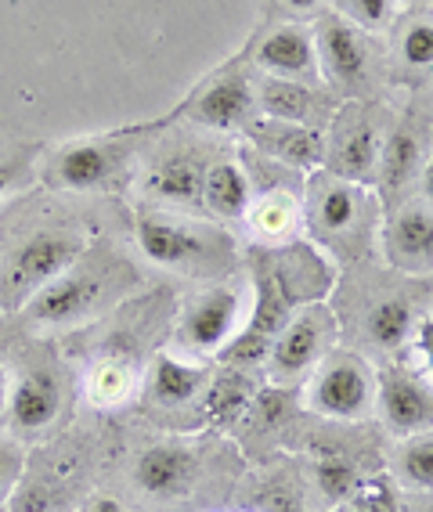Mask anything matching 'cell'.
<instances>
[{"instance_id":"4","label":"cell","mask_w":433,"mask_h":512,"mask_svg":"<svg viewBox=\"0 0 433 512\" xmlns=\"http://www.w3.org/2000/svg\"><path fill=\"white\" fill-rule=\"evenodd\" d=\"M134 159V141L123 138H87L65 145L51 166L47 181L62 192H105L116 188Z\"/></svg>"},{"instance_id":"28","label":"cell","mask_w":433,"mask_h":512,"mask_svg":"<svg viewBox=\"0 0 433 512\" xmlns=\"http://www.w3.org/2000/svg\"><path fill=\"white\" fill-rule=\"evenodd\" d=\"M314 476H318V487L325 491V498H332V502H343V498L358 487V473H354V466L343 462V458H322V462L314 466Z\"/></svg>"},{"instance_id":"8","label":"cell","mask_w":433,"mask_h":512,"mask_svg":"<svg viewBox=\"0 0 433 512\" xmlns=\"http://www.w3.org/2000/svg\"><path fill=\"white\" fill-rule=\"evenodd\" d=\"M379 127L369 116V109H351L336 119L332 130V148H329V166L332 174H340L343 181H372L379 170Z\"/></svg>"},{"instance_id":"13","label":"cell","mask_w":433,"mask_h":512,"mask_svg":"<svg viewBox=\"0 0 433 512\" xmlns=\"http://www.w3.org/2000/svg\"><path fill=\"white\" fill-rule=\"evenodd\" d=\"M253 141H257L268 156L282 159L300 170H314L325 163V141L318 130L304 127V123H282V119H268L253 127Z\"/></svg>"},{"instance_id":"3","label":"cell","mask_w":433,"mask_h":512,"mask_svg":"<svg viewBox=\"0 0 433 512\" xmlns=\"http://www.w3.org/2000/svg\"><path fill=\"white\" fill-rule=\"evenodd\" d=\"M65 408V379L51 357H26L8 375V412L4 422L15 440H37L58 422Z\"/></svg>"},{"instance_id":"35","label":"cell","mask_w":433,"mask_h":512,"mask_svg":"<svg viewBox=\"0 0 433 512\" xmlns=\"http://www.w3.org/2000/svg\"><path fill=\"white\" fill-rule=\"evenodd\" d=\"M83 512H127V505L120 498H109V494H94L91 502L83 505Z\"/></svg>"},{"instance_id":"38","label":"cell","mask_w":433,"mask_h":512,"mask_svg":"<svg viewBox=\"0 0 433 512\" xmlns=\"http://www.w3.org/2000/svg\"><path fill=\"white\" fill-rule=\"evenodd\" d=\"M286 4H289L293 11H311L314 4H318V0H286Z\"/></svg>"},{"instance_id":"25","label":"cell","mask_w":433,"mask_h":512,"mask_svg":"<svg viewBox=\"0 0 433 512\" xmlns=\"http://www.w3.org/2000/svg\"><path fill=\"white\" fill-rule=\"evenodd\" d=\"M415 332V314L405 300H383L372 307L369 314V336L376 347H401L408 336Z\"/></svg>"},{"instance_id":"18","label":"cell","mask_w":433,"mask_h":512,"mask_svg":"<svg viewBox=\"0 0 433 512\" xmlns=\"http://www.w3.org/2000/svg\"><path fill=\"white\" fill-rule=\"evenodd\" d=\"M249 109H253L249 83L239 80V76H231V80L213 83L210 91L199 94V101L192 105V119H199L206 127L228 130V127H239L242 119L249 116Z\"/></svg>"},{"instance_id":"10","label":"cell","mask_w":433,"mask_h":512,"mask_svg":"<svg viewBox=\"0 0 433 512\" xmlns=\"http://www.w3.org/2000/svg\"><path fill=\"white\" fill-rule=\"evenodd\" d=\"M239 314H242L239 289L217 285V289L203 293L192 307H188L185 321H181V329H177V339H181V347L199 350V354H206V350H221L224 343H228Z\"/></svg>"},{"instance_id":"21","label":"cell","mask_w":433,"mask_h":512,"mask_svg":"<svg viewBox=\"0 0 433 512\" xmlns=\"http://www.w3.org/2000/svg\"><path fill=\"white\" fill-rule=\"evenodd\" d=\"M206 386H210L206 390V419L217 422V426L239 422L249 404H253V383H249L246 372H239V368H224Z\"/></svg>"},{"instance_id":"15","label":"cell","mask_w":433,"mask_h":512,"mask_svg":"<svg viewBox=\"0 0 433 512\" xmlns=\"http://www.w3.org/2000/svg\"><path fill=\"white\" fill-rule=\"evenodd\" d=\"M387 256L401 271H426L433 267V213L405 210L387 228Z\"/></svg>"},{"instance_id":"22","label":"cell","mask_w":433,"mask_h":512,"mask_svg":"<svg viewBox=\"0 0 433 512\" xmlns=\"http://www.w3.org/2000/svg\"><path fill=\"white\" fill-rule=\"evenodd\" d=\"M260 105H264V112H268L271 119H282V123H307L314 112H322L318 94H314L311 87H304V83H293V80L264 83Z\"/></svg>"},{"instance_id":"40","label":"cell","mask_w":433,"mask_h":512,"mask_svg":"<svg viewBox=\"0 0 433 512\" xmlns=\"http://www.w3.org/2000/svg\"><path fill=\"white\" fill-rule=\"evenodd\" d=\"M0 512H4V509H0Z\"/></svg>"},{"instance_id":"32","label":"cell","mask_w":433,"mask_h":512,"mask_svg":"<svg viewBox=\"0 0 433 512\" xmlns=\"http://www.w3.org/2000/svg\"><path fill=\"white\" fill-rule=\"evenodd\" d=\"M351 15L361 22V26H383L390 19V0H347Z\"/></svg>"},{"instance_id":"17","label":"cell","mask_w":433,"mask_h":512,"mask_svg":"<svg viewBox=\"0 0 433 512\" xmlns=\"http://www.w3.org/2000/svg\"><path fill=\"white\" fill-rule=\"evenodd\" d=\"M206 383H210V372L203 365L177 361L174 354H159L152 361V372H148L152 401L166 404V408H181V404L195 401L206 390Z\"/></svg>"},{"instance_id":"9","label":"cell","mask_w":433,"mask_h":512,"mask_svg":"<svg viewBox=\"0 0 433 512\" xmlns=\"http://www.w3.org/2000/svg\"><path fill=\"white\" fill-rule=\"evenodd\" d=\"M379 412H383L390 433H397V437H415V433L433 430V386L401 372V368L383 372V379H379Z\"/></svg>"},{"instance_id":"19","label":"cell","mask_w":433,"mask_h":512,"mask_svg":"<svg viewBox=\"0 0 433 512\" xmlns=\"http://www.w3.org/2000/svg\"><path fill=\"white\" fill-rule=\"evenodd\" d=\"M314 40L304 29H278L260 47V65L282 76H311L314 73Z\"/></svg>"},{"instance_id":"39","label":"cell","mask_w":433,"mask_h":512,"mask_svg":"<svg viewBox=\"0 0 433 512\" xmlns=\"http://www.w3.org/2000/svg\"><path fill=\"white\" fill-rule=\"evenodd\" d=\"M4 354H8V339L0 336V368H4Z\"/></svg>"},{"instance_id":"29","label":"cell","mask_w":433,"mask_h":512,"mask_svg":"<svg viewBox=\"0 0 433 512\" xmlns=\"http://www.w3.org/2000/svg\"><path fill=\"white\" fill-rule=\"evenodd\" d=\"M26 473V448L15 437H0V505L8 502Z\"/></svg>"},{"instance_id":"7","label":"cell","mask_w":433,"mask_h":512,"mask_svg":"<svg viewBox=\"0 0 433 512\" xmlns=\"http://www.w3.org/2000/svg\"><path fill=\"white\" fill-rule=\"evenodd\" d=\"M134 238H138V249L152 260V264L163 267H199L203 260L213 256L210 238L203 235L192 224H181L174 217H163V213H138L134 220Z\"/></svg>"},{"instance_id":"30","label":"cell","mask_w":433,"mask_h":512,"mask_svg":"<svg viewBox=\"0 0 433 512\" xmlns=\"http://www.w3.org/2000/svg\"><path fill=\"white\" fill-rule=\"evenodd\" d=\"M401 58L412 69H430L433 65V22H415L401 37Z\"/></svg>"},{"instance_id":"14","label":"cell","mask_w":433,"mask_h":512,"mask_svg":"<svg viewBox=\"0 0 433 512\" xmlns=\"http://www.w3.org/2000/svg\"><path fill=\"white\" fill-rule=\"evenodd\" d=\"M311 220L314 231L325 235L329 242L358 235L361 224H365V195L354 184H325L314 192Z\"/></svg>"},{"instance_id":"33","label":"cell","mask_w":433,"mask_h":512,"mask_svg":"<svg viewBox=\"0 0 433 512\" xmlns=\"http://www.w3.org/2000/svg\"><path fill=\"white\" fill-rule=\"evenodd\" d=\"M22 174H26V170H22L19 163H0V202H4L11 192H15V188H19Z\"/></svg>"},{"instance_id":"27","label":"cell","mask_w":433,"mask_h":512,"mask_svg":"<svg viewBox=\"0 0 433 512\" xmlns=\"http://www.w3.org/2000/svg\"><path fill=\"white\" fill-rule=\"evenodd\" d=\"M253 224H257L260 235H268V238L289 235V228L296 224V202L282 192L264 195V199L253 206Z\"/></svg>"},{"instance_id":"36","label":"cell","mask_w":433,"mask_h":512,"mask_svg":"<svg viewBox=\"0 0 433 512\" xmlns=\"http://www.w3.org/2000/svg\"><path fill=\"white\" fill-rule=\"evenodd\" d=\"M4 412H8V372L0 368V422H4Z\"/></svg>"},{"instance_id":"1","label":"cell","mask_w":433,"mask_h":512,"mask_svg":"<svg viewBox=\"0 0 433 512\" xmlns=\"http://www.w3.org/2000/svg\"><path fill=\"white\" fill-rule=\"evenodd\" d=\"M87 253V235L80 224H40L11 242L0 260V311H15L55 282L62 271Z\"/></svg>"},{"instance_id":"37","label":"cell","mask_w":433,"mask_h":512,"mask_svg":"<svg viewBox=\"0 0 433 512\" xmlns=\"http://www.w3.org/2000/svg\"><path fill=\"white\" fill-rule=\"evenodd\" d=\"M423 192H426V199L433 202V156H430V163H426V170H423Z\"/></svg>"},{"instance_id":"5","label":"cell","mask_w":433,"mask_h":512,"mask_svg":"<svg viewBox=\"0 0 433 512\" xmlns=\"http://www.w3.org/2000/svg\"><path fill=\"white\" fill-rule=\"evenodd\" d=\"M336 343V318L325 311L322 303H311L300 314L286 321V329L278 332L275 347H271V375L275 379H296Z\"/></svg>"},{"instance_id":"20","label":"cell","mask_w":433,"mask_h":512,"mask_svg":"<svg viewBox=\"0 0 433 512\" xmlns=\"http://www.w3.org/2000/svg\"><path fill=\"white\" fill-rule=\"evenodd\" d=\"M203 202L210 206L217 217L224 220H239L249 210V184L242 177L239 166L231 163H213L206 166V181H203Z\"/></svg>"},{"instance_id":"6","label":"cell","mask_w":433,"mask_h":512,"mask_svg":"<svg viewBox=\"0 0 433 512\" xmlns=\"http://www.w3.org/2000/svg\"><path fill=\"white\" fill-rule=\"evenodd\" d=\"M311 408L332 419H361L372 408V379L369 368L358 357L336 354L329 357L311 383Z\"/></svg>"},{"instance_id":"12","label":"cell","mask_w":433,"mask_h":512,"mask_svg":"<svg viewBox=\"0 0 433 512\" xmlns=\"http://www.w3.org/2000/svg\"><path fill=\"white\" fill-rule=\"evenodd\" d=\"M318 58L332 83L340 87H361L369 80V47L354 26L343 19H325L318 29Z\"/></svg>"},{"instance_id":"16","label":"cell","mask_w":433,"mask_h":512,"mask_svg":"<svg viewBox=\"0 0 433 512\" xmlns=\"http://www.w3.org/2000/svg\"><path fill=\"white\" fill-rule=\"evenodd\" d=\"M203 181H206V166L192 152H177V156L163 159V163L148 174L145 192L152 199L166 202H203Z\"/></svg>"},{"instance_id":"34","label":"cell","mask_w":433,"mask_h":512,"mask_svg":"<svg viewBox=\"0 0 433 512\" xmlns=\"http://www.w3.org/2000/svg\"><path fill=\"white\" fill-rule=\"evenodd\" d=\"M415 347L423 350L426 368H430V372H433V318L419 321V329H415Z\"/></svg>"},{"instance_id":"23","label":"cell","mask_w":433,"mask_h":512,"mask_svg":"<svg viewBox=\"0 0 433 512\" xmlns=\"http://www.w3.org/2000/svg\"><path fill=\"white\" fill-rule=\"evenodd\" d=\"M379 174H383V188L387 192H401L415 174H419V138L412 127L394 130L379 152Z\"/></svg>"},{"instance_id":"26","label":"cell","mask_w":433,"mask_h":512,"mask_svg":"<svg viewBox=\"0 0 433 512\" xmlns=\"http://www.w3.org/2000/svg\"><path fill=\"white\" fill-rule=\"evenodd\" d=\"M401 476L405 484L433 491V433H415L401 448Z\"/></svg>"},{"instance_id":"2","label":"cell","mask_w":433,"mask_h":512,"mask_svg":"<svg viewBox=\"0 0 433 512\" xmlns=\"http://www.w3.org/2000/svg\"><path fill=\"white\" fill-rule=\"evenodd\" d=\"M127 282L116 264H105V267H87L76 260L69 271L55 278V282H47L40 293H33L26 303H22V314H26L29 325H37V329H65V325H80V321L94 318V314H102L116 293H120V285Z\"/></svg>"},{"instance_id":"24","label":"cell","mask_w":433,"mask_h":512,"mask_svg":"<svg viewBox=\"0 0 433 512\" xmlns=\"http://www.w3.org/2000/svg\"><path fill=\"white\" fill-rule=\"evenodd\" d=\"M134 394V368L120 357H105L87 375V397L98 408H116Z\"/></svg>"},{"instance_id":"11","label":"cell","mask_w":433,"mask_h":512,"mask_svg":"<svg viewBox=\"0 0 433 512\" xmlns=\"http://www.w3.org/2000/svg\"><path fill=\"white\" fill-rule=\"evenodd\" d=\"M199 458L181 444H152L134 462V484L152 498H181L192 491Z\"/></svg>"},{"instance_id":"31","label":"cell","mask_w":433,"mask_h":512,"mask_svg":"<svg viewBox=\"0 0 433 512\" xmlns=\"http://www.w3.org/2000/svg\"><path fill=\"white\" fill-rule=\"evenodd\" d=\"M351 512H397V498H394V484L387 476H376L372 484H365L354 498Z\"/></svg>"}]
</instances>
